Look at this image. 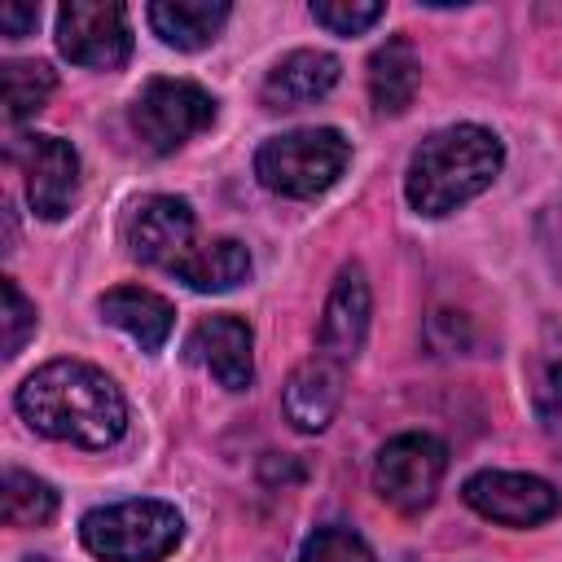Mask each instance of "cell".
<instances>
[{"mask_svg":"<svg viewBox=\"0 0 562 562\" xmlns=\"http://www.w3.org/2000/svg\"><path fill=\"white\" fill-rule=\"evenodd\" d=\"M22 422L57 443L110 448L127 430V400L114 378L88 360H48L13 395Z\"/></svg>","mask_w":562,"mask_h":562,"instance_id":"6da1fadb","label":"cell"},{"mask_svg":"<svg viewBox=\"0 0 562 562\" xmlns=\"http://www.w3.org/2000/svg\"><path fill=\"white\" fill-rule=\"evenodd\" d=\"M505 167V145L492 127L479 123H452L430 132L404 171V198L417 215H448L492 189V180Z\"/></svg>","mask_w":562,"mask_h":562,"instance_id":"7a4b0ae2","label":"cell"},{"mask_svg":"<svg viewBox=\"0 0 562 562\" xmlns=\"http://www.w3.org/2000/svg\"><path fill=\"white\" fill-rule=\"evenodd\" d=\"M347 162H351V140L338 127H294L259 145L255 176L268 193L307 202L334 189Z\"/></svg>","mask_w":562,"mask_h":562,"instance_id":"3957f363","label":"cell"},{"mask_svg":"<svg viewBox=\"0 0 562 562\" xmlns=\"http://www.w3.org/2000/svg\"><path fill=\"white\" fill-rule=\"evenodd\" d=\"M184 536V518L167 501H119L88 509L79 540L101 562H162Z\"/></svg>","mask_w":562,"mask_h":562,"instance_id":"277c9868","label":"cell"},{"mask_svg":"<svg viewBox=\"0 0 562 562\" xmlns=\"http://www.w3.org/2000/svg\"><path fill=\"white\" fill-rule=\"evenodd\" d=\"M215 123V97L193 79H149L132 101V132L149 154H171Z\"/></svg>","mask_w":562,"mask_h":562,"instance_id":"5b68a950","label":"cell"},{"mask_svg":"<svg viewBox=\"0 0 562 562\" xmlns=\"http://www.w3.org/2000/svg\"><path fill=\"white\" fill-rule=\"evenodd\" d=\"M123 237H127V250L149 263V268H162L171 277H184V268L198 259V250L206 246L198 237V220H193V206L184 198H171V193H154V198H140L132 211H127V224H123Z\"/></svg>","mask_w":562,"mask_h":562,"instance_id":"8992f818","label":"cell"},{"mask_svg":"<svg viewBox=\"0 0 562 562\" xmlns=\"http://www.w3.org/2000/svg\"><path fill=\"white\" fill-rule=\"evenodd\" d=\"M443 470H448V448L426 430H408L382 443L373 461V487L391 509L417 514L435 501Z\"/></svg>","mask_w":562,"mask_h":562,"instance_id":"52a82bcc","label":"cell"},{"mask_svg":"<svg viewBox=\"0 0 562 562\" xmlns=\"http://www.w3.org/2000/svg\"><path fill=\"white\" fill-rule=\"evenodd\" d=\"M57 48L75 66L119 70L132 57V26L123 4L105 0H70L57 9Z\"/></svg>","mask_w":562,"mask_h":562,"instance_id":"ba28073f","label":"cell"},{"mask_svg":"<svg viewBox=\"0 0 562 562\" xmlns=\"http://www.w3.org/2000/svg\"><path fill=\"white\" fill-rule=\"evenodd\" d=\"M461 496L474 514H483L501 527H536L562 509V496L553 483H544L536 474H518V470H479L465 479Z\"/></svg>","mask_w":562,"mask_h":562,"instance_id":"9c48e42d","label":"cell"},{"mask_svg":"<svg viewBox=\"0 0 562 562\" xmlns=\"http://www.w3.org/2000/svg\"><path fill=\"white\" fill-rule=\"evenodd\" d=\"M13 162L26 176V202L40 220H61L79 193V154L61 136H22L13 145Z\"/></svg>","mask_w":562,"mask_h":562,"instance_id":"30bf717a","label":"cell"},{"mask_svg":"<svg viewBox=\"0 0 562 562\" xmlns=\"http://www.w3.org/2000/svg\"><path fill=\"white\" fill-rule=\"evenodd\" d=\"M189 360L202 364L224 391H246L255 378V334L241 316H202L184 342Z\"/></svg>","mask_w":562,"mask_h":562,"instance_id":"8fae6325","label":"cell"},{"mask_svg":"<svg viewBox=\"0 0 562 562\" xmlns=\"http://www.w3.org/2000/svg\"><path fill=\"white\" fill-rule=\"evenodd\" d=\"M369 312H373V294H369V281H364V268L360 263H347L325 299V312H321V329H316V347L321 356L347 364L360 347H364V334H369Z\"/></svg>","mask_w":562,"mask_h":562,"instance_id":"7c38bea8","label":"cell"},{"mask_svg":"<svg viewBox=\"0 0 562 562\" xmlns=\"http://www.w3.org/2000/svg\"><path fill=\"white\" fill-rule=\"evenodd\" d=\"M342 382H347V373H342L338 360H329V356H321V351H316L312 360H303V364L285 378V391H281L285 422H290L294 430H303V435L325 430V426L334 422L338 404H342Z\"/></svg>","mask_w":562,"mask_h":562,"instance_id":"4fadbf2b","label":"cell"},{"mask_svg":"<svg viewBox=\"0 0 562 562\" xmlns=\"http://www.w3.org/2000/svg\"><path fill=\"white\" fill-rule=\"evenodd\" d=\"M342 66L334 53H321V48H294L285 53L268 79H263V101L272 110H299L307 101H321L334 83H338Z\"/></svg>","mask_w":562,"mask_h":562,"instance_id":"5bb4252c","label":"cell"},{"mask_svg":"<svg viewBox=\"0 0 562 562\" xmlns=\"http://www.w3.org/2000/svg\"><path fill=\"white\" fill-rule=\"evenodd\" d=\"M97 307H101V316H105L114 329H123L140 351H158V347L171 338V325H176V307H171L162 294L145 290V285H114V290L101 294Z\"/></svg>","mask_w":562,"mask_h":562,"instance_id":"9a60e30c","label":"cell"},{"mask_svg":"<svg viewBox=\"0 0 562 562\" xmlns=\"http://www.w3.org/2000/svg\"><path fill=\"white\" fill-rule=\"evenodd\" d=\"M228 13L233 9L224 0H158L149 4V26L167 48L198 53L224 31Z\"/></svg>","mask_w":562,"mask_h":562,"instance_id":"2e32d148","label":"cell"},{"mask_svg":"<svg viewBox=\"0 0 562 562\" xmlns=\"http://www.w3.org/2000/svg\"><path fill=\"white\" fill-rule=\"evenodd\" d=\"M422 83V57L404 35H391L369 57V97L378 114H404Z\"/></svg>","mask_w":562,"mask_h":562,"instance_id":"e0dca14e","label":"cell"},{"mask_svg":"<svg viewBox=\"0 0 562 562\" xmlns=\"http://www.w3.org/2000/svg\"><path fill=\"white\" fill-rule=\"evenodd\" d=\"M250 277V250L237 237H215L198 250V259L184 268V285L198 294H224Z\"/></svg>","mask_w":562,"mask_h":562,"instance_id":"ac0fdd59","label":"cell"},{"mask_svg":"<svg viewBox=\"0 0 562 562\" xmlns=\"http://www.w3.org/2000/svg\"><path fill=\"white\" fill-rule=\"evenodd\" d=\"M57 75L48 61H4L0 70V97H4V119L22 123L35 110H44V101L53 97Z\"/></svg>","mask_w":562,"mask_h":562,"instance_id":"d6986e66","label":"cell"},{"mask_svg":"<svg viewBox=\"0 0 562 562\" xmlns=\"http://www.w3.org/2000/svg\"><path fill=\"white\" fill-rule=\"evenodd\" d=\"M0 505H4V522L9 527H48L53 514H57V492L44 479L9 465L4 470V496H0Z\"/></svg>","mask_w":562,"mask_h":562,"instance_id":"ffe728a7","label":"cell"},{"mask_svg":"<svg viewBox=\"0 0 562 562\" xmlns=\"http://www.w3.org/2000/svg\"><path fill=\"white\" fill-rule=\"evenodd\" d=\"M294 562H378V558H373V549L351 527L329 522V527H316L303 540V549H299Z\"/></svg>","mask_w":562,"mask_h":562,"instance_id":"44dd1931","label":"cell"},{"mask_svg":"<svg viewBox=\"0 0 562 562\" xmlns=\"http://www.w3.org/2000/svg\"><path fill=\"white\" fill-rule=\"evenodd\" d=\"M382 13L386 4L378 0H312V18L329 35H364Z\"/></svg>","mask_w":562,"mask_h":562,"instance_id":"7402d4cb","label":"cell"},{"mask_svg":"<svg viewBox=\"0 0 562 562\" xmlns=\"http://www.w3.org/2000/svg\"><path fill=\"white\" fill-rule=\"evenodd\" d=\"M0 290H4V356H18L26 347V338L35 334V321L40 316H35V303L18 290L13 277H4Z\"/></svg>","mask_w":562,"mask_h":562,"instance_id":"603a6c76","label":"cell"},{"mask_svg":"<svg viewBox=\"0 0 562 562\" xmlns=\"http://www.w3.org/2000/svg\"><path fill=\"white\" fill-rule=\"evenodd\" d=\"M531 408H536V417H540L544 430H562V360H549L536 373Z\"/></svg>","mask_w":562,"mask_h":562,"instance_id":"cb8c5ba5","label":"cell"},{"mask_svg":"<svg viewBox=\"0 0 562 562\" xmlns=\"http://www.w3.org/2000/svg\"><path fill=\"white\" fill-rule=\"evenodd\" d=\"M35 22H40V9H35V4H4V9H0V26H4L9 40L31 35Z\"/></svg>","mask_w":562,"mask_h":562,"instance_id":"d4e9b609","label":"cell"}]
</instances>
